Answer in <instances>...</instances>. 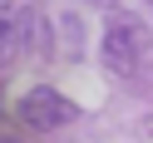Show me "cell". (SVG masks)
Masks as SVG:
<instances>
[{"mask_svg":"<svg viewBox=\"0 0 153 143\" xmlns=\"http://www.w3.org/2000/svg\"><path fill=\"white\" fill-rule=\"evenodd\" d=\"M148 44H153V35L138 15H123V10L109 15V25H104V64L114 74H133L138 59L148 54Z\"/></svg>","mask_w":153,"mask_h":143,"instance_id":"cell-1","label":"cell"},{"mask_svg":"<svg viewBox=\"0 0 153 143\" xmlns=\"http://www.w3.org/2000/svg\"><path fill=\"white\" fill-rule=\"evenodd\" d=\"M20 119H25V123H35V128H59V123L79 119V109H74V104L64 99L59 89H50V84H35V89L20 99Z\"/></svg>","mask_w":153,"mask_h":143,"instance_id":"cell-2","label":"cell"},{"mask_svg":"<svg viewBox=\"0 0 153 143\" xmlns=\"http://www.w3.org/2000/svg\"><path fill=\"white\" fill-rule=\"evenodd\" d=\"M30 35H35V15L25 5H0V59L20 54L30 44Z\"/></svg>","mask_w":153,"mask_h":143,"instance_id":"cell-3","label":"cell"},{"mask_svg":"<svg viewBox=\"0 0 153 143\" xmlns=\"http://www.w3.org/2000/svg\"><path fill=\"white\" fill-rule=\"evenodd\" d=\"M64 35H69V54H74V50H79V20H74V15L64 20Z\"/></svg>","mask_w":153,"mask_h":143,"instance_id":"cell-4","label":"cell"},{"mask_svg":"<svg viewBox=\"0 0 153 143\" xmlns=\"http://www.w3.org/2000/svg\"><path fill=\"white\" fill-rule=\"evenodd\" d=\"M89 5H99V10H114V5H119V0H89Z\"/></svg>","mask_w":153,"mask_h":143,"instance_id":"cell-5","label":"cell"}]
</instances>
